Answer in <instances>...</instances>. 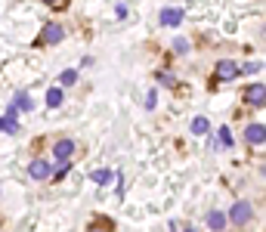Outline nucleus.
I'll return each mask as SVG.
<instances>
[{
	"instance_id": "obj_21",
	"label": "nucleus",
	"mask_w": 266,
	"mask_h": 232,
	"mask_svg": "<svg viewBox=\"0 0 266 232\" xmlns=\"http://www.w3.org/2000/svg\"><path fill=\"white\" fill-rule=\"evenodd\" d=\"M158 81H161V84H173V74H167V71H161V74H158Z\"/></svg>"
},
{
	"instance_id": "obj_6",
	"label": "nucleus",
	"mask_w": 266,
	"mask_h": 232,
	"mask_svg": "<svg viewBox=\"0 0 266 232\" xmlns=\"http://www.w3.org/2000/svg\"><path fill=\"white\" fill-rule=\"evenodd\" d=\"M180 22H183V10H180V7H164V10H161V25L176 28Z\"/></svg>"
},
{
	"instance_id": "obj_14",
	"label": "nucleus",
	"mask_w": 266,
	"mask_h": 232,
	"mask_svg": "<svg viewBox=\"0 0 266 232\" xmlns=\"http://www.w3.org/2000/svg\"><path fill=\"white\" fill-rule=\"evenodd\" d=\"M208 127H211V124H208V118H192V133H198V136H201V133H208Z\"/></svg>"
},
{
	"instance_id": "obj_5",
	"label": "nucleus",
	"mask_w": 266,
	"mask_h": 232,
	"mask_svg": "<svg viewBox=\"0 0 266 232\" xmlns=\"http://www.w3.org/2000/svg\"><path fill=\"white\" fill-rule=\"evenodd\" d=\"M263 139H266V127H263V124H248V127H245V142L263 146Z\"/></svg>"
},
{
	"instance_id": "obj_18",
	"label": "nucleus",
	"mask_w": 266,
	"mask_h": 232,
	"mask_svg": "<svg viewBox=\"0 0 266 232\" xmlns=\"http://www.w3.org/2000/svg\"><path fill=\"white\" fill-rule=\"evenodd\" d=\"M257 68H260V62H248L245 68H239V74H254Z\"/></svg>"
},
{
	"instance_id": "obj_2",
	"label": "nucleus",
	"mask_w": 266,
	"mask_h": 232,
	"mask_svg": "<svg viewBox=\"0 0 266 232\" xmlns=\"http://www.w3.org/2000/svg\"><path fill=\"white\" fill-rule=\"evenodd\" d=\"M62 37H65V28H62V25H56V22H50V25H44L41 37H37V47H50V44H59Z\"/></svg>"
},
{
	"instance_id": "obj_16",
	"label": "nucleus",
	"mask_w": 266,
	"mask_h": 232,
	"mask_svg": "<svg viewBox=\"0 0 266 232\" xmlns=\"http://www.w3.org/2000/svg\"><path fill=\"white\" fill-rule=\"evenodd\" d=\"M108 180H111V170H96L93 173V183H99V186H105Z\"/></svg>"
},
{
	"instance_id": "obj_8",
	"label": "nucleus",
	"mask_w": 266,
	"mask_h": 232,
	"mask_svg": "<svg viewBox=\"0 0 266 232\" xmlns=\"http://www.w3.org/2000/svg\"><path fill=\"white\" fill-rule=\"evenodd\" d=\"M245 99H248L251 105L263 108V84H254V87H248V90H245Z\"/></svg>"
},
{
	"instance_id": "obj_10",
	"label": "nucleus",
	"mask_w": 266,
	"mask_h": 232,
	"mask_svg": "<svg viewBox=\"0 0 266 232\" xmlns=\"http://www.w3.org/2000/svg\"><path fill=\"white\" fill-rule=\"evenodd\" d=\"M208 226H211L214 232H223V229H226V214H223V211H211V214H208Z\"/></svg>"
},
{
	"instance_id": "obj_19",
	"label": "nucleus",
	"mask_w": 266,
	"mask_h": 232,
	"mask_svg": "<svg viewBox=\"0 0 266 232\" xmlns=\"http://www.w3.org/2000/svg\"><path fill=\"white\" fill-rule=\"evenodd\" d=\"M155 102H158V96H155V90H152L149 99H145V108H155Z\"/></svg>"
},
{
	"instance_id": "obj_4",
	"label": "nucleus",
	"mask_w": 266,
	"mask_h": 232,
	"mask_svg": "<svg viewBox=\"0 0 266 232\" xmlns=\"http://www.w3.org/2000/svg\"><path fill=\"white\" fill-rule=\"evenodd\" d=\"M71 155H74V142H71V139H59V142L53 146V158H56L59 164H65Z\"/></svg>"
},
{
	"instance_id": "obj_22",
	"label": "nucleus",
	"mask_w": 266,
	"mask_h": 232,
	"mask_svg": "<svg viewBox=\"0 0 266 232\" xmlns=\"http://www.w3.org/2000/svg\"><path fill=\"white\" fill-rule=\"evenodd\" d=\"M183 232H198V229H195V226H186V229H183Z\"/></svg>"
},
{
	"instance_id": "obj_7",
	"label": "nucleus",
	"mask_w": 266,
	"mask_h": 232,
	"mask_svg": "<svg viewBox=\"0 0 266 232\" xmlns=\"http://www.w3.org/2000/svg\"><path fill=\"white\" fill-rule=\"evenodd\" d=\"M28 173H31L34 180H47V177L53 173V167H50L47 161H41V158H34V161H31V167H28Z\"/></svg>"
},
{
	"instance_id": "obj_11",
	"label": "nucleus",
	"mask_w": 266,
	"mask_h": 232,
	"mask_svg": "<svg viewBox=\"0 0 266 232\" xmlns=\"http://www.w3.org/2000/svg\"><path fill=\"white\" fill-rule=\"evenodd\" d=\"M13 108H16V111H31V108H34V99H31L28 93H16Z\"/></svg>"
},
{
	"instance_id": "obj_1",
	"label": "nucleus",
	"mask_w": 266,
	"mask_h": 232,
	"mask_svg": "<svg viewBox=\"0 0 266 232\" xmlns=\"http://www.w3.org/2000/svg\"><path fill=\"white\" fill-rule=\"evenodd\" d=\"M251 217H254V205H251V201H235V205L229 208V220H226V223L245 226V223H251Z\"/></svg>"
},
{
	"instance_id": "obj_9",
	"label": "nucleus",
	"mask_w": 266,
	"mask_h": 232,
	"mask_svg": "<svg viewBox=\"0 0 266 232\" xmlns=\"http://www.w3.org/2000/svg\"><path fill=\"white\" fill-rule=\"evenodd\" d=\"M87 232H115V223H111L108 217H96V220L87 226Z\"/></svg>"
},
{
	"instance_id": "obj_13",
	"label": "nucleus",
	"mask_w": 266,
	"mask_h": 232,
	"mask_svg": "<svg viewBox=\"0 0 266 232\" xmlns=\"http://www.w3.org/2000/svg\"><path fill=\"white\" fill-rule=\"evenodd\" d=\"M217 146H220V149H229V146H232V133H229V127H220V130H217Z\"/></svg>"
},
{
	"instance_id": "obj_17",
	"label": "nucleus",
	"mask_w": 266,
	"mask_h": 232,
	"mask_svg": "<svg viewBox=\"0 0 266 232\" xmlns=\"http://www.w3.org/2000/svg\"><path fill=\"white\" fill-rule=\"evenodd\" d=\"M173 50H176V53H189V44L183 41V37H176V41H173Z\"/></svg>"
},
{
	"instance_id": "obj_3",
	"label": "nucleus",
	"mask_w": 266,
	"mask_h": 232,
	"mask_svg": "<svg viewBox=\"0 0 266 232\" xmlns=\"http://www.w3.org/2000/svg\"><path fill=\"white\" fill-rule=\"evenodd\" d=\"M235 74H239V65H235L232 59H223V62L217 65V74H214V81H232Z\"/></svg>"
},
{
	"instance_id": "obj_12",
	"label": "nucleus",
	"mask_w": 266,
	"mask_h": 232,
	"mask_svg": "<svg viewBox=\"0 0 266 232\" xmlns=\"http://www.w3.org/2000/svg\"><path fill=\"white\" fill-rule=\"evenodd\" d=\"M62 99H65L62 87H53V90L47 93V105H50V108H59V105H62Z\"/></svg>"
},
{
	"instance_id": "obj_23",
	"label": "nucleus",
	"mask_w": 266,
	"mask_h": 232,
	"mask_svg": "<svg viewBox=\"0 0 266 232\" xmlns=\"http://www.w3.org/2000/svg\"><path fill=\"white\" fill-rule=\"evenodd\" d=\"M47 4H62V0H47Z\"/></svg>"
},
{
	"instance_id": "obj_20",
	"label": "nucleus",
	"mask_w": 266,
	"mask_h": 232,
	"mask_svg": "<svg viewBox=\"0 0 266 232\" xmlns=\"http://www.w3.org/2000/svg\"><path fill=\"white\" fill-rule=\"evenodd\" d=\"M65 173H68V164H62V167H59V170H53V173H50V177H56V180H62V177H65Z\"/></svg>"
},
{
	"instance_id": "obj_15",
	"label": "nucleus",
	"mask_w": 266,
	"mask_h": 232,
	"mask_svg": "<svg viewBox=\"0 0 266 232\" xmlns=\"http://www.w3.org/2000/svg\"><path fill=\"white\" fill-rule=\"evenodd\" d=\"M59 81H62V87H68V84H74V81H78V71H74V68H68V71H62V77H59Z\"/></svg>"
}]
</instances>
